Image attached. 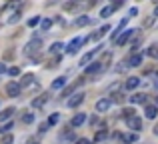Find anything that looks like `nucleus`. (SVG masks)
Segmentation results:
<instances>
[{
	"mask_svg": "<svg viewBox=\"0 0 158 144\" xmlns=\"http://www.w3.org/2000/svg\"><path fill=\"white\" fill-rule=\"evenodd\" d=\"M154 16H158V6H156V8H154Z\"/></svg>",
	"mask_w": 158,
	"mask_h": 144,
	"instance_id": "obj_50",
	"label": "nucleus"
},
{
	"mask_svg": "<svg viewBox=\"0 0 158 144\" xmlns=\"http://www.w3.org/2000/svg\"><path fill=\"white\" fill-rule=\"evenodd\" d=\"M20 92H22V86H20L16 80H12V82H8V84H6V94H8L10 98L20 96Z\"/></svg>",
	"mask_w": 158,
	"mask_h": 144,
	"instance_id": "obj_5",
	"label": "nucleus"
},
{
	"mask_svg": "<svg viewBox=\"0 0 158 144\" xmlns=\"http://www.w3.org/2000/svg\"><path fill=\"white\" fill-rule=\"evenodd\" d=\"M126 64H128V68H138L142 64V52H132L126 58Z\"/></svg>",
	"mask_w": 158,
	"mask_h": 144,
	"instance_id": "obj_6",
	"label": "nucleus"
},
{
	"mask_svg": "<svg viewBox=\"0 0 158 144\" xmlns=\"http://www.w3.org/2000/svg\"><path fill=\"white\" fill-rule=\"evenodd\" d=\"M22 122L24 124H32V122H34V114L32 112H24L22 114Z\"/></svg>",
	"mask_w": 158,
	"mask_h": 144,
	"instance_id": "obj_29",
	"label": "nucleus"
},
{
	"mask_svg": "<svg viewBox=\"0 0 158 144\" xmlns=\"http://www.w3.org/2000/svg\"><path fill=\"white\" fill-rule=\"evenodd\" d=\"M96 2H98V0H88V2H86V6H88V8L90 6H96Z\"/></svg>",
	"mask_w": 158,
	"mask_h": 144,
	"instance_id": "obj_44",
	"label": "nucleus"
},
{
	"mask_svg": "<svg viewBox=\"0 0 158 144\" xmlns=\"http://www.w3.org/2000/svg\"><path fill=\"white\" fill-rule=\"evenodd\" d=\"M22 88H32V90H38L40 86H38V82H36V78H34V74H24L22 78H20V82H18Z\"/></svg>",
	"mask_w": 158,
	"mask_h": 144,
	"instance_id": "obj_2",
	"label": "nucleus"
},
{
	"mask_svg": "<svg viewBox=\"0 0 158 144\" xmlns=\"http://www.w3.org/2000/svg\"><path fill=\"white\" fill-rule=\"evenodd\" d=\"M40 22H42V20H40V16H32V18L28 20V26H30V28H34V26H38Z\"/></svg>",
	"mask_w": 158,
	"mask_h": 144,
	"instance_id": "obj_35",
	"label": "nucleus"
},
{
	"mask_svg": "<svg viewBox=\"0 0 158 144\" xmlns=\"http://www.w3.org/2000/svg\"><path fill=\"white\" fill-rule=\"evenodd\" d=\"M14 58V50H6L4 52V60H12Z\"/></svg>",
	"mask_w": 158,
	"mask_h": 144,
	"instance_id": "obj_39",
	"label": "nucleus"
},
{
	"mask_svg": "<svg viewBox=\"0 0 158 144\" xmlns=\"http://www.w3.org/2000/svg\"><path fill=\"white\" fill-rule=\"evenodd\" d=\"M136 32H138V30H132V28H128V30H124L122 34H120L118 38H116V42H114V44H116V46H124V44H126L128 40H130L132 36L136 34Z\"/></svg>",
	"mask_w": 158,
	"mask_h": 144,
	"instance_id": "obj_8",
	"label": "nucleus"
},
{
	"mask_svg": "<svg viewBox=\"0 0 158 144\" xmlns=\"http://www.w3.org/2000/svg\"><path fill=\"white\" fill-rule=\"evenodd\" d=\"M126 126L132 130V132H140V130H142V118H140L138 114H134L132 118L126 120Z\"/></svg>",
	"mask_w": 158,
	"mask_h": 144,
	"instance_id": "obj_3",
	"label": "nucleus"
},
{
	"mask_svg": "<svg viewBox=\"0 0 158 144\" xmlns=\"http://www.w3.org/2000/svg\"><path fill=\"white\" fill-rule=\"evenodd\" d=\"M128 100H130L132 104H144V106H146L148 94H144V92H134L132 96H128Z\"/></svg>",
	"mask_w": 158,
	"mask_h": 144,
	"instance_id": "obj_12",
	"label": "nucleus"
},
{
	"mask_svg": "<svg viewBox=\"0 0 158 144\" xmlns=\"http://www.w3.org/2000/svg\"><path fill=\"white\" fill-rule=\"evenodd\" d=\"M6 72L10 74V76H18V74H20V68H18V66H10Z\"/></svg>",
	"mask_w": 158,
	"mask_h": 144,
	"instance_id": "obj_38",
	"label": "nucleus"
},
{
	"mask_svg": "<svg viewBox=\"0 0 158 144\" xmlns=\"http://www.w3.org/2000/svg\"><path fill=\"white\" fill-rule=\"evenodd\" d=\"M144 116L150 118V120H154V118L158 116V106L156 104H146L144 106Z\"/></svg>",
	"mask_w": 158,
	"mask_h": 144,
	"instance_id": "obj_15",
	"label": "nucleus"
},
{
	"mask_svg": "<svg viewBox=\"0 0 158 144\" xmlns=\"http://www.w3.org/2000/svg\"><path fill=\"white\" fill-rule=\"evenodd\" d=\"M74 144H92V142H90L88 138H78V140L74 142Z\"/></svg>",
	"mask_w": 158,
	"mask_h": 144,
	"instance_id": "obj_41",
	"label": "nucleus"
},
{
	"mask_svg": "<svg viewBox=\"0 0 158 144\" xmlns=\"http://www.w3.org/2000/svg\"><path fill=\"white\" fill-rule=\"evenodd\" d=\"M66 86V76H58L56 80L52 82V90H60V88H64Z\"/></svg>",
	"mask_w": 158,
	"mask_h": 144,
	"instance_id": "obj_23",
	"label": "nucleus"
},
{
	"mask_svg": "<svg viewBox=\"0 0 158 144\" xmlns=\"http://www.w3.org/2000/svg\"><path fill=\"white\" fill-rule=\"evenodd\" d=\"M58 120H60V114L54 112V114H50V116H48V120H46V122H48V126H54Z\"/></svg>",
	"mask_w": 158,
	"mask_h": 144,
	"instance_id": "obj_31",
	"label": "nucleus"
},
{
	"mask_svg": "<svg viewBox=\"0 0 158 144\" xmlns=\"http://www.w3.org/2000/svg\"><path fill=\"white\" fill-rule=\"evenodd\" d=\"M16 110L14 108H6V110H2V112H0V122H6V120H10L12 118V114H14Z\"/></svg>",
	"mask_w": 158,
	"mask_h": 144,
	"instance_id": "obj_25",
	"label": "nucleus"
},
{
	"mask_svg": "<svg viewBox=\"0 0 158 144\" xmlns=\"http://www.w3.org/2000/svg\"><path fill=\"white\" fill-rule=\"evenodd\" d=\"M26 144H40V142H36V140H32V138H30V140H28Z\"/></svg>",
	"mask_w": 158,
	"mask_h": 144,
	"instance_id": "obj_46",
	"label": "nucleus"
},
{
	"mask_svg": "<svg viewBox=\"0 0 158 144\" xmlns=\"http://www.w3.org/2000/svg\"><path fill=\"white\" fill-rule=\"evenodd\" d=\"M88 24H90V16H78V18L74 20V26H76V28L88 26Z\"/></svg>",
	"mask_w": 158,
	"mask_h": 144,
	"instance_id": "obj_22",
	"label": "nucleus"
},
{
	"mask_svg": "<svg viewBox=\"0 0 158 144\" xmlns=\"http://www.w3.org/2000/svg\"><path fill=\"white\" fill-rule=\"evenodd\" d=\"M78 6H80V2H78V0H68V2H64V4H62V8H64L66 12H74Z\"/></svg>",
	"mask_w": 158,
	"mask_h": 144,
	"instance_id": "obj_21",
	"label": "nucleus"
},
{
	"mask_svg": "<svg viewBox=\"0 0 158 144\" xmlns=\"http://www.w3.org/2000/svg\"><path fill=\"white\" fill-rule=\"evenodd\" d=\"M154 134H156V136H158V122H156V124H154Z\"/></svg>",
	"mask_w": 158,
	"mask_h": 144,
	"instance_id": "obj_47",
	"label": "nucleus"
},
{
	"mask_svg": "<svg viewBox=\"0 0 158 144\" xmlns=\"http://www.w3.org/2000/svg\"><path fill=\"white\" fill-rule=\"evenodd\" d=\"M12 128H14V124H12V122H6V124H4L2 128H0V134H8Z\"/></svg>",
	"mask_w": 158,
	"mask_h": 144,
	"instance_id": "obj_36",
	"label": "nucleus"
},
{
	"mask_svg": "<svg viewBox=\"0 0 158 144\" xmlns=\"http://www.w3.org/2000/svg\"><path fill=\"white\" fill-rule=\"evenodd\" d=\"M110 30H112V28H110V24H108V26H102V28H98V30L94 32V34H90L88 38H84V40H86V42H92V40L96 42V40H100L102 36H104V34H108Z\"/></svg>",
	"mask_w": 158,
	"mask_h": 144,
	"instance_id": "obj_10",
	"label": "nucleus"
},
{
	"mask_svg": "<svg viewBox=\"0 0 158 144\" xmlns=\"http://www.w3.org/2000/svg\"><path fill=\"white\" fill-rule=\"evenodd\" d=\"M12 142H14V136H12L10 132H8V134H2V142H0V144H12Z\"/></svg>",
	"mask_w": 158,
	"mask_h": 144,
	"instance_id": "obj_34",
	"label": "nucleus"
},
{
	"mask_svg": "<svg viewBox=\"0 0 158 144\" xmlns=\"http://www.w3.org/2000/svg\"><path fill=\"white\" fill-rule=\"evenodd\" d=\"M84 120H86V116H84L82 112H78L76 116H72V120H70V126H72V128H78V126L84 124Z\"/></svg>",
	"mask_w": 158,
	"mask_h": 144,
	"instance_id": "obj_18",
	"label": "nucleus"
},
{
	"mask_svg": "<svg viewBox=\"0 0 158 144\" xmlns=\"http://www.w3.org/2000/svg\"><path fill=\"white\" fill-rule=\"evenodd\" d=\"M20 16H22V14H20V10H16L14 14H12L10 18H8V24H16V22L20 20Z\"/></svg>",
	"mask_w": 158,
	"mask_h": 144,
	"instance_id": "obj_33",
	"label": "nucleus"
},
{
	"mask_svg": "<svg viewBox=\"0 0 158 144\" xmlns=\"http://www.w3.org/2000/svg\"><path fill=\"white\" fill-rule=\"evenodd\" d=\"M106 138H108V128H102V130H98V132H96V136H94V144H98V142L106 140Z\"/></svg>",
	"mask_w": 158,
	"mask_h": 144,
	"instance_id": "obj_24",
	"label": "nucleus"
},
{
	"mask_svg": "<svg viewBox=\"0 0 158 144\" xmlns=\"http://www.w3.org/2000/svg\"><path fill=\"white\" fill-rule=\"evenodd\" d=\"M120 140H122L124 144H134L136 140H138V136H136L134 132H124V134H120Z\"/></svg>",
	"mask_w": 158,
	"mask_h": 144,
	"instance_id": "obj_19",
	"label": "nucleus"
},
{
	"mask_svg": "<svg viewBox=\"0 0 158 144\" xmlns=\"http://www.w3.org/2000/svg\"><path fill=\"white\" fill-rule=\"evenodd\" d=\"M96 124H98V118L92 116V118H90V126H96Z\"/></svg>",
	"mask_w": 158,
	"mask_h": 144,
	"instance_id": "obj_43",
	"label": "nucleus"
},
{
	"mask_svg": "<svg viewBox=\"0 0 158 144\" xmlns=\"http://www.w3.org/2000/svg\"><path fill=\"white\" fill-rule=\"evenodd\" d=\"M48 98H50V96H48L46 92H44V94H40V96H36L34 100H32V108H42V106L48 102Z\"/></svg>",
	"mask_w": 158,
	"mask_h": 144,
	"instance_id": "obj_16",
	"label": "nucleus"
},
{
	"mask_svg": "<svg viewBox=\"0 0 158 144\" xmlns=\"http://www.w3.org/2000/svg\"><path fill=\"white\" fill-rule=\"evenodd\" d=\"M48 130V122H42V124H40V132H46Z\"/></svg>",
	"mask_w": 158,
	"mask_h": 144,
	"instance_id": "obj_42",
	"label": "nucleus"
},
{
	"mask_svg": "<svg viewBox=\"0 0 158 144\" xmlns=\"http://www.w3.org/2000/svg\"><path fill=\"white\" fill-rule=\"evenodd\" d=\"M102 70H104V66L100 64V60L98 62H92L90 66H86V70H84V78H90V76H96V74H100Z\"/></svg>",
	"mask_w": 158,
	"mask_h": 144,
	"instance_id": "obj_4",
	"label": "nucleus"
},
{
	"mask_svg": "<svg viewBox=\"0 0 158 144\" xmlns=\"http://www.w3.org/2000/svg\"><path fill=\"white\" fill-rule=\"evenodd\" d=\"M136 14H138V8H130V10H128V18H134Z\"/></svg>",
	"mask_w": 158,
	"mask_h": 144,
	"instance_id": "obj_40",
	"label": "nucleus"
},
{
	"mask_svg": "<svg viewBox=\"0 0 158 144\" xmlns=\"http://www.w3.org/2000/svg\"><path fill=\"white\" fill-rule=\"evenodd\" d=\"M154 104H156V106H158V96H156V102H154Z\"/></svg>",
	"mask_w": 158,
	"mask_h": 144,
	"instance_id": "obj_52",
	"label": "nucleus"
},
{
	"mask_svg": "<svg viewBox=\"0 0 158 144\" xmlns=\"http://www.w3.org/2000/svg\"><path fill=\"white\" fill-rule=\"evenodd\" d=\"M120 6H122V0H114L110 6H104V8L100 10V18H108V16H110L112 12L116 10V8H120Z\"/></svg>",
	"mask_w": 158,
	"mask_h": 144,
	"instance_id": "obj_11",
	"label": "nucleus"
},
{
	"mask_svg": "<svg viewBox=\"0 0 158 144\" xmlns=\"http://www.w3.org/2000/svg\"><path fill=\"white\" fill-rule=\"evenodd\" d=\"M154 88L158 90V78H156V80H154Z\"/></svg>",
	"mask_w": 158,
	"mask_h": 144,
	"instance_id": "obj_49",
	"label": "nucleus"
},
{
	"mask_svg": "<svg viewBox=\"0 0 158 144\" xmlns=\"http://www.w3.org/2000/svg\"><path fill=\"white\" fill-rule=\"evenodd\" d=\"M18 0H6V4H16Z\"/></svg>",
	"mask_w": 158,
	"mask_h": 144,
	"instance_id": "obj_48",
	"label": "nucleus"
},
{
	"mask_svg": "<svg viewBox=\"0 0 158 144\" xmlns=\"http://www.w3.org/2000/svg\"><path fill=\"white\" fill-rule=\"evenodd\" d=\"M110 106H112V100H110V98H100V100L96 102V106H94V108H96V112H108V110H110Z\"/></svg>",
	"mask_w": 158,
	"mask_h": 144,
	"instance_id": "obj_13",
	"label": "nucleus"
},
{
	"mask_svg": "<svg viewBox=\"0 0 158 144\" xmlns=\"http://www.w3.org/2000/svg\"><path fill=\"white\" fill-rule=\"evenodd\" d=\"M146 54L150 56L152 60H158V46H156V44H154V46H150V48L146 50Z\"/></svg>",
	"mask_w": 158,
	"mask_h": 144,
	"instance_id": "obj_28",
	"label": "nucleus"
},
{
	"mask_svg": "<svg viewBox=\"0 0 158 144\" xmlns=\"http://www.w3.org/2000/svg\"><path fill=\"white\" fill-rule=\"evenodd\" d=\"M84 96H86L84 92H76V94H72V96L68 98V102H66V104H68V108H78V106L84 102Z\"/></svg>",
	"mask_w": 158,
	"mask_h": 144,
	"instance_id": "obj_7",
	"label": "nucleus"
},
{
	"mask_svg": "<svg viewBox=\"0 0 158 144\" xmlns=\"http://www.w3.org/2000/svg\"><path fill=\"white\" fill-rule=\"evenodd\" d=\"M4 72H6V66H4V64L0 62V74H4Z\"/></svg>",
	"mask_w": 158,
	"mask_h": 144,
	"instance_id": "obj_45",
	"label": "nucleus"
},
{
	"mask_svg": "<svg viewBox=\"0 0 158 144\" xmlns=\"http://www.w3.org/2000/svg\"><path fill=\"white\" fill-rule=\"evenodd\" d=\"M110 62H112V54H110V52H104V54H102V58H100V64L106 68Z\"/></svg>",
	"mask_w": 158,
	"mask_h": 144,
	"instance_id": "obj_27",
	"label": "nucleus"
},
{
	"mask_svg": "<svg viewBox=\"0 0 158 144\" xmlns=\"http://www.w3.org/2000/svg\"><path fill=\"white\" fill-rule=\"evenodd\" d=\"M78 2H82V0H78Z\"/></svg>",
	"mask_w": 158,
	"mask_h": 144,
	"instance_id": "obj_53",
	"label": "nucleus"
},
{
	"mask_svg": "<svg viewBox=\"0 0 158 144\" xmlns=\"http://www.w3.org/2000/svg\"><path fill=\"white\" fill-rule=\"evenodd\" d=\"M124 98H126V96H124L122 92H116V94H112L110 100H112V102H124Z\"/></svg>",
	"mask_w": 158,
	"mask_h": 144,
	"instance_id": "obj_37",
	"label": "nucleus"
},
{
	"mask_svg": "<svg viewBox=\"0 0 158 144\" xmlns=\"http://www.w3.org/2000/svg\"><path fill=\"white\" fill-rule=\"evenodd\" d=\"M152 2H154V4H156V6H158V0H152Z\"/></svg>",
	"mask_w": 158,
	"mask_h": 144,
	"instance_id": "obj_51",
	"label": "nucleus"
},
{
	"mask_svg": "<svg viewBox=\"0 0 158 144\" xmlns=\"http://www.w3.org/2000/svg\"><path fill=\"white\" fill-rule=\"evenodd\" d=\"M140 86V78L138 76H130L126 82H124V90H134Z\"/></svg>",
	"mask_w": 158,
	"mask_h": 144,
	"instance_id": "obj_17",
	"label": "nucleus"
},
{
	"mask_svg": "<svg viewBox=\"0 0 158 144\" xmlns=\"http://www.w3.org/2000/svg\"><path fill=\"white\" fill-rule=\"evenodd\" d=\"M40 50H42V40L36 38V36L26 44V46H24V54L30 56V58H36V56L40 54Z\"/></svg>",
	"mask_w": 158,
	"mask_h": 144,
	"instance_id": "obj_1",
	"label": "nucleus"
},
{
	"mask_svg": "<svg viewBox=\"0 0 158 144\" xmlns=\"http://www.w3.org/2000/svg\"><path fill=\"white\" fill-rule=\"evenodd\" d=\"M84 42H86L84 38H74V40H70L68 46H66V52H68V54H76V52L80 50V46H82Z\"/></svg>",
	"mask_w": 158,
	"mask_h": 144,
	"instance_id": "obj_9",
	"label": "nucleus"
},
{
	"mask_svg": "<svg viewBox=\"0 0 158 144\" xmlns=\"http://www.w3.org/2000/svg\"><path fill=\"white\" fill-rule=\"evenodd\" d=\"M100 48H102V46H96V48H94V50L86 52V54H84V56H82V58H80V66H88V62H90V60L94 58V54H98V52H100Z\"/></svg>",
	"mask_w": 158,
	"mask_h": 144,
	"instance_id": "obj_14",
	"label": "nucleus"
},
{
	"mask_svg": "<svg viewBox=\"0 0 158 144\" xmlns=\"http://www.w3.org/2000/svg\"><path fill=\"white\" fill-rule=\"evenodd\" d=\"M52 24H54V20H50V18H44L42 22H40V28H42L44 32H48L52 28Z\"/></svg>",
	"mask_w": 158,
	"mask_h": 144,
	"instance_id": "obj_26",
	"label": "nucleus"
},
{
	"mask_svg": "<svg viewBox=\"0 0 158 144\" xmlns=\"http://www.w3.org/2000/svg\"><path fill=\"white\" fill-rule=\"evenodd\" d=\"M134 112H136L134 108H122V114H120V116L128 120V118H132V116H134Z\"/></svg>",
	"mask_w": 158,
	"mask_h": 144,
	"instance_id": "obj_30",
	"label": "nucleus"
},
{
	"mask_svg": "<svg viewBox=\"0 0 158 144\" xmlns=\"http://www.w3.org/2000/svg\"><path fill=\"white\" fill-rule=\"evenodd\" d=\"M60 60H62V56H60V54H52L50 58L46 60V68H56L58 64H60Z\"/></svg>",
	"mask_w": 158,
	"mask_h": 144,
	"instance_id": "obj_20",
	"label": "nucleus"
},
{
	"mask_svg": "<svg viewBox=\"0 0 158 144\" xmlns=\"http://www.w3.org/2000/svg\"><path fill=\"white\" fill-rule=\"evenodd\" d=\"M62 48H64V44H62V42H54L52 46H50V54H58Z\"/></svg>",
	"mask_w": 158,
	"mask_h": 144,
	"instance_id": "obj_32",
	"label": "nucleus"
}]
</instances>
